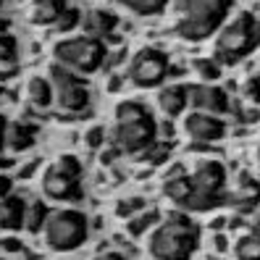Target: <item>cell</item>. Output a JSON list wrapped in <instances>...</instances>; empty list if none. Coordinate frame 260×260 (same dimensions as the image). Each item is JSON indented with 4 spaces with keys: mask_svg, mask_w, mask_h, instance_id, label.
<instances>
[{
    "mask_svg": "<svg viewBox=\"0 0 260 260\" xmlns=\"http://www.w3.org/2000/svg\"><path fill=\"white\" fill-rule=\"evenodd\" d=\"M158 142V121L152 118L147 105L140 100H121L116 105V124L111 147L118 155H142V152Z\"/></svg>",
    "mask_w": 260,
    "mask_h": 260,
    "instance_id": "obj_1",
    "label": "cell"
},
{
    "mask_svg": "<svg viewBox=\"0 0 260 260\" xmlns=\"http://www.w3.org/2000/svg\"><path fill=\"white\" fill-rule=\"evenodd\" d=\"M200 244V226L189 213H168L163 223L152 229L147 239V255L152 260H189Z\"/></svg>",
    "mask_w": 260,
    "mask_h": 260,
    "instance_id": "obj_2",
    "label": "cell"
},
{
    "mask_svg": "<svg viewBox=\"0 0 260 260\" xmlns=\"http://www.w3.org/2000/svg\"><path fill=\"white\" fill-rule=\"evenodd\" d=\"M234 0H181L174 32L187 42H203L226 21Z\"/></svg>",
    "mask_w": 260,
    "mask_h": 260,
    "instance_id": "obj_3",
    "label": "cell"
},
{
    "mask_svg": "<svg viewBox=\"0 0 260 260\" xmlns=\"http://www.w3.org/2000/svg\"><path fill=\"white\" fill-rule=\"evenodd\" d=\"M192 192L184 203L187 213H208L226 203V166L221 160H200L189 174Z\"/></svg>",
    "mask_w": 260,
    "mask_h": 260,
    "instance_id": "obj_4",
    "label": "cell"
},
{
    "mask_svg": "<svg viewBox=\"0 0 260 260\" xmlns=\"http://www.w3.org/2000/svg\"><path fill=\"white\" fill-rule=\"evenodd\" d=\"M257 19L252 11H239L237 16L218 29L216 60L218 63H239L257 48Z\"/></svg>",
    "mask_w": 260,
    "mask_h": 260,
    "instance_id": "obj_5",
    "label": "cell"
},
{
    "mask_svg": "<svg viewBox=\"0 0 260 260\" xmlns=\"http://www.w3.org/2000/svg\"><path fill=\"white\" fill-rule=\"evenodd\" d=\"M105 58H108V48L103 40L92 37H63L53 45V63L69 69L76 76H87L103 69Z\"/></svg>",
    "mask_w": 260,
    "mask_h": 260,
    "instance_id": "obj_6",
    "label": "cell"
},
{
    "mask_svg": "<svg viewBox=\"0 0 260 260\" xmlns=\"http://www.w3.org/2000/svg\"><path fill=\"white\" fill-rule=\"evenodd\" d=\"M42 234H45V244L53 252H74L87 242L89 221L82 210L58 208V210H50L48 221L42 226Z\"/></svg>",
    "mask_w": 260,
    "mask_h": 260,
    "instance_id": "obj_7",
    "label": "cell"
},
{
    "mask_svg": "<svg viewBox=\"0 0 260 260\" xmlns=\"http://www.w3.org/2000/svg\"><path fill=\"white\" fill-rule=\"evenodd\" d=\"M42 194L55 203L82 200V163L74 155H60L42 174Z\"/></svg>",
    "mask_w": 260,
    "mask_h": 260,
    "instance_id": "obj_8",
    "label": "cell"
},
{
    "mask_svg": "<svg viewBox=\"0 0 260 260\" xmlns=\"http://www.w3.org/2000/svg\"><path fill=\"white\" fill-rule=\"evenodd\" d=\"M168 71H171V60L168 55L158 48H142L137 50L126 66V76L134 87H142V89H150V87H158Z\"/></svg>",
    "mask_w": 260,
    "mask_h": 260,
    "instance_id": "obj_9",
    "label": "cell"
},
{
    "mask_svg": "<svg viewBox=\"0 0 260 260\" xmlns=\"http://www.w3.org/2000/svg\"><path fill=\"white\" fill-rule=\"evenodd\" d=\"M187 105H192V111L210 113V116H226L232 111V100H229L226 89L205 82L187 87Z\"/></svg>",
    "mask_w": 260,
    "mask_h": 260,
    "instance_id": "obj_10",
    "label": "cell"
},
{
    "mask_svg": "<svg viewBox=\"0 0 260 260\" xmlns=\"http://www.w3.org/2000/svg\"><path fill=\"white\" fill-rule=\"evenodd\" d=\"M184 134L194 142H218L226 134V121L221 116H210V113H200L192 111L184 118Z\"/></svg>",
    "mask_w": 260,
    "mask_h": 260,
    "instance_id": "obj_11",
    "label": "cell"
},
{
    "mask_svg": "<svg viewBox=\"0 0 260 260\" xmlns=\"http://www.w3.org/2000/svg\"><path fill=\"white\" fill-rule=\"evenodd\" d=\"M53 105L63 113H84L89 108V89L87 82L79 84H66L53 89Z\"/></svg>",
    "mask_w": 260,
    "mask_h": 260,
    "instance_id": "obj_12",
    "label": "cell"
},
{
    "mask_svg": "<svg viewBox=\"0 0 260 260\" xmlns=\"http://www.w3.org/2000/svg\"><path fill=\"white\" fill-rule=\"evenodd\" d=\"M79 26L84 29V37H92V40H103V37H111L118 26V16L113 11H105V8H92L82 13V21Z\"/></svg>",
    "mask_w": 260,
    "mask_h": 260,
    "instance_id": "obj_13",
    "label": "cell"
},
{
    "mask_svg": "<svg viewBox=\"0 0 260 260\" xmlns=\"http://www.w3.org/2000/svg\"><path fill=\"white\" fill-rule=\"evenodd\" d=\"M35 134L37 129L29 126V124H21V121H11L6 124V134H3V150L19 155V152H26L29 147L35 145Z\"/></svg>",
    "mask_w": 260,
    "mask_h": 260,
    "instance_id": "obj_14",
    "label": "cell"
},
{
    "mask_svg": "<svg viewBox=\"0 0 260 260\" xmlns=\"http://www.w3.org/2000/svg\"><path fill=\"white\" fill-rule=\"evenodd\" d=\"M189 192H192L189 174H187L181 166L171 168V174H166V179H163V194H166L171 203H176V205L184 208V203H187Z\"/></svg>",
    "mask_w": 260,
    "mask_h": 260,
    "instance_id": "obj_15",
    "label": "cell"
},
{
    "mask_svg": "<svg viewBox=\"0 0 260 260\" xmlns=\"http://www.w3.org/2000/svg\"><path fill=\"white\" fill-rule=\"evenodd\" d=\"M24 210L26 203L21 200L19 194H8L0 200V232H19L24 226Z\"/></svg>",
    "mask_w": 260,
    "mask_h": 260,
    "instance_id": "obj_16",
    "label": "cell"
},
{
    "mask_svg": "<svg viewBox=\"0 0 260 260\" xmlns=\"http://www.w3.org/2000/svg\"><path fill=\"white\" fill-rule=\"evenodd\" d=\"M158 108L163 116L176 118L187 111V87L184 84H168L158 92Z\"/></svg>",
    "mask_w": 260,
    "mask_h": 260,
    "instance_id": "obj_17",
    "label": "cell"
},
{
    "mask_svg": "<svg viewBox=\"0 0 260 260\" xmlns=\"http://www.w3.org/2000/svg\"><path fill=\"white\" fill-rule=\"evenodd\" d=\"M66 8H69L66 0H32L26 16H29V21L37 24V26H53Z\"/></svg>",
    "mask_w": 260,
    "mask_h": 260,
    "instance_id": "obj_18",
    "label": "cell"
},
{
    "mask_svg": "<svg viewBox=\"0 0 260 260\" xmlns=\"http://www.w3.org/2000/svg\"><path fill=\"white\" fill-rule=\"evenodd\" d=\"M24 95H26V103L40 108V111L53 105V87L48 82V76H29V82L24 87Z\"/></svg>",
    "mask_w": 260,
    "mask_h": 260,
    "instance_id": "obj_19",
    "label": "cell"
},
{
    "mask_svg": "<svg viewBox=\"0 0 260 260\" xmlns=\"http://www.w3.org/2000/svg\"><path fill=\"white\" fill-rule=\"evenodd\" d=\"M48 216H50L48 203L32 200V203L26 205V210H24V229H26L29 234H40L42 226H45V221H48Z\"/></svg>",
    "mask_w": 260,
    "mask_h": 260,
    "instance_id": "obj_20",
    "label": "cell"
},
{
    "mask_svg": "<svg viewBox=\"0 0 260 260\" xmlns=\"http://www.w3.org/2000/svg\"><path fill=\"white\" fill-rule=\"evenodd\" d=\"M160 221V213L158 210H140V213H134L132 218H126V234L129 237H142L145 232H150L152 226H155Z\"/></svg>",
    "mask_w": 260,
    "mask_h": 260,
    "instance_id": "obj_21",
    "label": "cell"
},
{
    "mask_svg": "<svg viewBox=\"0 0 260 260\" xmlns=\"http://www.w3.org/2000/svg\"><path fill=\"white\" fill-rule=\"evenodd\" d=\"M234 257L237 260H260V239L255 232L239 234L234 242Z\"/></svg>",
    "mask_w": 260,
    "mask_h": 260,
    "instance_id": "obj_22",
    "label": "cell"
},
{
    "mask_svg": "<svg viewBox=\"0 0 260 260\" xmlns=\"http://www.w3.org/2000/svg\"><path fill=\"white\" fill-rule=\"evenodd\" d=\"M126 11H132L134 16H158L166 11L168 0H118Z\"/></svg>",
    "mask_w": 260,
    "mask_h": 260,
    "instance_id": "obj_23",
    "label": "cell"
},
{
    "mask_svg": "<svg viewBox=\"0 0 260 260\" xmlns=\"http://www.w3.org/2000/svg\"><path fill=\"white\" fill-rule=\"evenodd\" d=\"M192 69H194V74L200 76L205 84H213L221 76V63L216 58H197L192 63Z\"/></svg>",
    "mask_w": 260,
    "mask_h": 260,
    "instance_id": "obj_24",
    "label": "cell"
},
{
    "mask_svg": "<svg viewBox=\"0 0 260 260\" xmlns=\"http://www.w3.org/2000/svg\"><path fill=\"white\" fill-rule=\"evenodd\" d=\"M19 58V40L13 35H0V66H13Z\"/></svg>",
    "mask_w": 260,
    "mask_h": 260,
    "instance_id": "obj_25",
    "label": "cell"
},
{
    "mask_svg": "<svg viewBox=\"0 0 260 260\" xmlns=\"http://www.w3.org/2000/svg\"><path fill=\"white\" fill-rule=\"evenodd\" d=\"M147 208V203H145V197H126V200H118V205H116V216L118 218H132L134 213H140V210H145Z\"/></svg>",
    "mask_w": 260,
    "mask_h": 260,
    "instance_id": "obj_26",
    "label": "cell"
},
{
    "mask_svg": "<svg viewBox=\"0 0 260 260\" xmlns=\"http://www.w3.org/2000/svg\"><path fill=\"white\" fill-rule=\"evenodd\" d=\"M79 21H82V11L79 8H66L63 13H60V19L53 24L55 29H58V32H71V29H76V26H79Z\"/></svg>",
    "mask_w": 260,
    "mask_h": 260,
    "instance_id": "obj_27",
    "label": "cell"
},
{
    "mask_svg": "<svg viewBox=\"0 0 260 260\" xmlns=\"http://www.w3.org/2000/svg\"><path fill=\"white\" fill-rule=\"evenodd\" d=\"M168 152H171V145L158 140L155 145H150V147L142 152V158H145L147 163H155V166H158V163H163V160L168 158Z\"/></svg>",
    "mask_w": 260,
    "mask_h": 260,
    "instance_id": "obj_28",
    "label": "cell"
},
{
    "mask_svg": "<svg viewBox=\"0 0 260 260\" xmlns=\"http://www.w3.org/2000/svg\"><path fill=\"white\" fill-rule=\"evenodd\" d=\"M84 145H87L89 150H100V147L105 145V129H103V126H89V129L84 132Z\"/></svg>",
    "mask_w": 260,
    "mask_h": 260,
    "instance_id": "obj_29",
    "label": "cell"
},
{
    "mask_svg": "<svg viewBox=\"0 0 260 260\" xmlns=\"http://www.w3.org/2000/svg\"><path fill=\"white\" fill-rule=\"evenodd\" d=\"M257 87H260V82H257V76H250L247 82L242 84V98L247 100V103H252V105H257Z\"/></svg>",
    "mask_w": 260,
    "mask_h": 260,
    "instance_id": "obj_30",
    "label": "cell"
},
{
    "mask_svg": "<svg viewBox=\"0 0 260 260\" xmlns=\"http://www.w3.org/2000/svg\"><path fill=\"white\" fill-rule=\"evenodd\" d=\"M11 189H13V181H11V176L0 174V200H3V197H8V194H11Z\"/></svg>",
    "mask_w": 260,
    "mask_h": 260,
    "instance_id": "obj_31",
    "label": "cell"
},
{
    "mask_svg": "<svg viewBox=\"0 0 260 260\" xmlns=\"http://www.w3.org/2000/svg\"><path fill=\"white\" fill-rule=\"evenodd\" d=\"M0 247L8 250V252H19L21 250V242L19 239H3V242H0Z\"/></svg>",
    "mask_w": 260,
    "mask_h": 260,
    "instance_id": "obj_32",
    "label": "cell"
},
{
    "mask_svg": "<svg viewBox=\"0 0 260 260\" xmlns=\"http://www.w3.org/2000/svg\"><path fill=\"white\" fill-rule=\"evenodd\" d=\"M116 158H118V152H116V147H108V150L103 152V158H100V163H103V166H111V163H113Z\"/></svg>",
    "mask_w": 260,
    "mask_h": 260,
    "instance_id": "obj_33",
    "label": "cell"
},
{
    "mask_svg": "<svg viewBox=\"0 0 260 260\" xmlns=\"http://www.w3.org/2000/svg\"><path fill=\"white\" fill-rule=\"evenodd\" d=\"M92 260H129V257L121 255V252H100V255H95Z\"/></svg>",
    "mask_w": 260,
    "mask_h": 260,
    "instance_id": "obj_34",
    "label": "cell"
},
{
    "mask_svg": "<svg viewBox=\"0 0 260 260\" xmlns=\"http://www.w3.org/2000/svg\"><path fill=\"white\" fill-rule=\"evenodd\" d=\"M213 247H216V250H226V237L216 234V237H213Z\"/></svg>",
    "mask_w": 260,
    "mask_h": 260,
    "instance_id": "obj_35",
    "label": "cell"
},
{
    "mask_svg": "<svg viewBox=\"0 0 260 260\" xmlns=\"http://www.w3.org/2000/svg\"><path fill=\"white\" fill-rule=\"evenodd\" d=\"M118 87H121V79H118V76H111V79H108V92H116Z\"/></svg>",
    "mask_w": 260,
    "mask_h": 260,
    "instance_id": "obj_36",
    "label": "cell"
},
{
    "mask_svg": "<svg viewBox=\"0 0 260 260\" xmlns=\"http://www.w3.org/2000/svg\"><path fill=\"white\" fill-rule=\"evenodd\" d=\"M37 166H40V163H29L26 168H21V179H26V176H32V174H35V168H37Z\"/></svg>",
    "mask_w": 260,
    "mask_h": 260,
    "instance_id": "obj_37",
    "label": "cell"
},
{
    "mask_svg": "<svg viewBox=\"0 0 260 260\" xmlns=\"http://www.w3.org/2000/svg\"><path fill=\"white\" fill-rule=\"evenodd\" d=\"M8 29H11V21L8 19H0V35H6Z\"/></svg>",
    "mask_w": 260,
    "mask_h": 260,
    "instance_id": "obj_38",
    "label": "cell"
},
{
    "mask_svg": "<svg viewBox=\"0 0 260 260\" xmlns=\"http://www.w3.org/2000/svg\"><path fill=\"white\" fill-rule=\"evenodd\" d=\"M0 98H3V89H0Z\"/></svg>",
    "mask_w": 260,
    "mask_h": 260,
    "instance_id": "obj_39",
    "label": "cell"
},
{
    "mask_svg": "<svg viewBox=\"0 0 260 260\" xmlns=\"http://www.w3.org/2000/svg\"><path fill=\"white\" fill-rule=\"evenodd\" d=\"M213 260H221V257H213Z\"/></svg>",
    "mask_w": 260,
    "mask_h": 260,
    "instance_id": "obj_40",
    "label": "cell"
},
{
    "mask_svg": "<svg viewBox=\"0 0 260 260\" xmlns=\"http://www.w3.org/2000/svg\"><path fill=\"white\" fill-rule=\"evenodd\" d=\"M0 6H3V0H0Z\"/></svg>",
    "mask_w": 260,
    "mask_h": 260,
    "instance_id": "obj_41",
    "label": "cell"
}]
</instances>
